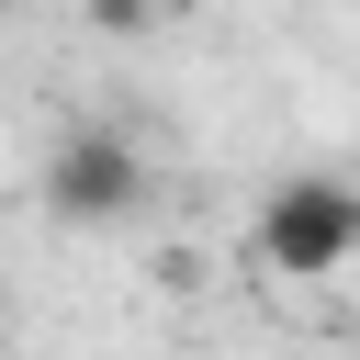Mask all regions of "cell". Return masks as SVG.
<instances>
[{"mask_svg":"<svg viewBox=\"0 0 360 360\" xmlns=\"http://www.w3.org/2000/svg\"><path fill=\"white\" fill-rule=\"evenodd\" d=\"M90 22H101V34H146V22H158V0H90Z\"/></svg>","mask_w":360,"mask_h":360,"instance_id":"3957f363","label":"cell"},{"mask_svg":"<svg viewBox=\"0 0 360 360\" xmlns=\"http://www.w3.org/2000/svg\"><path fill=\"white\" fill-rule=\"evenodd\" d=\"M248 259L270 281H360V180L304 169L248 214Z\"/></svg>","mask_w":360,"mask_h":360,"instance_id":"6da1fadb","label":"cell"},{"mask_svg":"<svg viewBox=\"0 0 360 360\" xmlns=\"http://www.w3.org/2000/svg\"><path fill=\"white\" fill-rule=\"evenodd\" d=\"M34 202L56 214V225H124V214H146V146L124 135V124H68L56 146H45V169H34Z\"/></svg>","mask_w":360,"mask_h":360,"instance_id":"7a4b0ae2","label":"cell"}]
</instances>
